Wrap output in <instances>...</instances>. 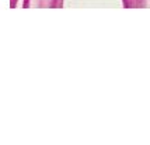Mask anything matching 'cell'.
Instances as JSON below:
<instances>
[{"label": "cell", "instance_id": "cell-1", "mask_svg": "<svg viewBox=\"0 0 150 145\" xmlns=\"http://www.w3.org/2000/svg\"><path fill=\"white\" fill-rule=\"evenodd\" d=\"M24 9H62L63 0H24Z\"/></svg>", "mask_w": 150, "mask_h": 145}, {"label": "cell", "instance_id": "cell-3", "mask_svg": "<svg viewBox=\"0 0 150 145\" xmlns=\"http://www.w3.org/2000/svg\"><path fill=\"white\" fill-rule=\"evenodd\" d=\"M16 3H17V0H10V6H11V7L16 6Z\"/></svg>", "mask_w": 150, "mask_h": 145}, {"label": "cell", "instance_id": "cell-2", "mask_svg": "<svg viewBox=\"0 0 150 145\" xmlns=\"http://www.w3.org/2000/svg\"><path fill=\"white\" fill-rule=\"evenodd\" d=\"M125 9H150V0H122Z\"/></svg>", "mask_w": 150, "mask_h": 145}]
</instances>
